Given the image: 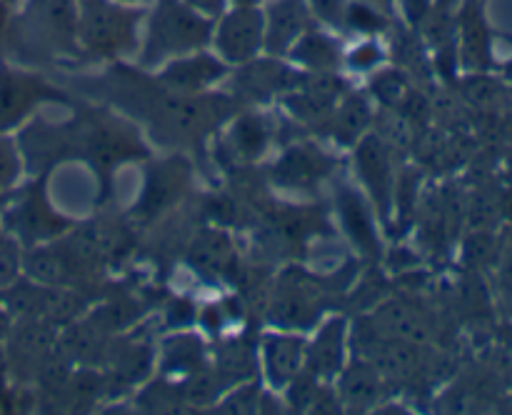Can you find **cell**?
I'll return each mask as SVG.
<instances>
[{
  "label": "cell",
  "mask_w": 512,
  "mask_h": 415,
  "mask_svg": "<svg viewBox=\"0 0 512 415\" xmlns=\"http://www.w3.org/2000/svg\"><path fill=\"white\" fill-rule=\"evenodd\" d=\"M430 8H433V0H398V20L408 28L418 30L428 18Z\"/></svg>",
  "instance_id": "f546056e"
},
{
  "label": "cell",
  "mask_w": 512,
  "mask_h": 415,
  "mask_svg": "<svg viewBox=\"0 0 512 415\" xmlns=\"http://www.w3.org/2000/svg\"><path fill=\"white\" fill-rule=\"evenodd\" d=\"M13 38L48 58H75L78 48V0H23L13 18Z\"/></svg>",
  "instance_id": "7a4b0ae2"
},
{
  "label": "cell",
  "mask_w": 512,
  "mask_h": 415,
  "mask_svg": "<svg viewBox=\"0 0 512 415\" xmlns=\"http://www.w3.org/2000/svg\"><path fill=\"white\" fill-rule=\"evenodd\" d=\"M188 263L203 275L228 273L230 263H233V245H230L228 235L218 233V230H203L190 245Z\"/></svg>",
  "instance_id": "7402d4cb"
},
{
  "label": "cell",
  "mask_w": 512,
  "mask_h": 415,
  "mask_svg": "<svg viewBox=\"0 0 512 415\" xmlns=\"http://www.w3.org/2000/svg\"><path fill=\"white\" fill-rule=\"evenodd\" d=\"M508 40H512V38H508Z\"/></svg>",
  "instance_id": "74e56055"
},
{
  "label": "cell",
  "mask_w": 512,
  "mask_h": 415,
  "mask_svg": "<svg viewBox=\"0 0 512 415\" xmlns=\"http://www.w3.org/2000/svg\"><path fill=\"white\" fill-rule=\"evenodd\" d=\"M495 33L488 18V0H463L455 18V48L463 73H495Z\"/></svg>",
  "instance_id": "8992f818"
},
{
  "label": "cell",
  "mask_w": 512,
  "mask_h": 415,
  "mask_svg": "<svg viewBox=\"0 0 512 415\" xmlns=\"http://www.w3.org/2000/svg\"><path fill=\"white\" fill-rule=\"evenodd\" d=\"M5 15L8 13H5V5H3V0H0V35L5 33Z\"/></svg>",
  "instance_id": "d590c367"
},
{
  "label": "cell",
  "mask_w": 512,
  "mask_h": 415,
  "mask_svg": "<svg viewBox=\"0 0 512 415\" xmlns=\"http://www.w3.org/2000/svg\"><path fill=\"white\" fill-rule=\"evenodd\" d=\"M200 368H203V348L195 340L180 335L165 345L163 370H168V373H180V370L195 373Z\"/></svg>",
  "instance_id": "d4e9b609"
},
{
  "label": "cell",
  "mask_w": 512,
  "mask_h": 415,
  "mask_svg": "<svg viewBox=\"0 0 512 415\" xmlns=\"http://www.w3.org/2000/svg\"><path fill=\"white\" fill-rule=\"evenodd\" d=\"M185 5H190V8L195 10V13H200L203 18L208 20H218L220 15L225 13V8H228V0H183Z\"/></svg>",
  "instance_id": "1f68e13d"
},
{
  "label": "cell",
  "mask_w": 512,
  "mask_h": 415,
  "mask_svg": "<svg viewBox=\"0 0 512 415\" xmlns=\"http://www.w3.org/2000/svg\"><path fill=\"white\" fill-rule=\"evenodd\" d=\"M305 365V340L293 333H268L263 338V368L273 390H285Z\"/></svg>",
  "instance_id": "e0dca14e"
},
{
  "label": "cell",
  "mask_w": 512,
  "mask_h": 415,
  "mask_svg": "<svg viewBox=\"0 0 512 415\" xmlns=\"http://www.w3.org/2000/svg\"><path fill=\"white\" fill-rule=\"evenodd\" d=\"M258 405H260L258 385L248 383V385H238L233 393L225 395V398L215 405V410H218V413H255Z\"/></svg>",
  "instance_id": "f1b7e54d"
},
{
  "label": "cell",
  "mask_w": 512,
  "mask_h": 415,
  "mask_svg": "<svg viewBox=\"0 0 512 415\" xmlns=\"http://www.w3.org/2000/svg\"><path fill=\"white\" fill-rule=\"evenodd\" d=\"M228 73L230 65L223 58H218L210 48H203L170 58L160 68V73L155 75V80L163 83L165 88L175 90V93L198 95L213 88L215 83H220Z\"/></svg>",
  "instance_id": "30bf717a"
},
{
  "label": "cell",
  "mask_w": 512,
  "mask_h": 415,
  "mask_svg": "<svg viewBox=\"0 0 512 415\" xmlns=\"http://www.w3.org/2000/svg\"><path fill=\"white\" fill-rule=\"evenodd\" d=\"M345 338H348V323L345 318H330L328 323L320 325L313 343H305V370L318 380L328 383L340 375L345 368Z\"/></svg>",
  "instance_id": "5bb4252c"
},
{
  "label": "cell",
  "mask_w": 512,
  "mask_h": 415,
  "mask_svg": "<svg viewBox=\"0 0 512 415\" xmlns=\"http://www.w3.org/2000/svg\"><path fill=\"white\" fill-rule=\"evenodd\" d=\"M0 233H5V228H3V223H0Z\"/></svg>",
  "instance_id": "8d00e7d4"
},
{
  "label": "cell",
  "mask_w": 512,
  "mask_h": 415,
  "mask_svg": "<svg viewBox=\"0 0 512 415\" xmlns=\"http://www.w3.org/2000/svg\"><path fill=\"white\" fill-rule=\"evenodd\" d=\"M343 53L345 50L340 48L333 30L315 23L295 40L285 58L305 73H328V70H338L343 65Z\"/></svg>",
  "instance_id": "2e32d148"
},
{
  "label": "cell",
  "mask_w": 512,
  "mask_h": 415,
  "mask_svg": "<svg viewBox=\"0 0 512 415\" xmlns=\"http://www.w3.org/2000/svg\"><path fill=\"white\" fill-rule=\"evenodd\" d=\"M273 130L263 115L245 113L238 120H233L228 130L230 153L240 160H258L268 150Z\"/></svg>",
  "instance_id": "44dd1931"
},
{
  "label": "cell",
  "mask_w": 512,
  "mask_h": 415,
  "mask_svg": "<svg viewBox=\"0 0 512 415\" xmlns=\"http://www.w3.org/2000/svg\"><path fill=\"white\" fill-rule=\"evenodd\" d=\"M385 60H388V50L380 43V35H360L358 43L343 53V63L358 73L378 70Z\"/></svg>",
  "instance_id": "cb8c5ba5"
},
{
  "label": "cell",
  "mask_w": 512,
  "mask_h": 415,
  "mask_svg": "<svg viewBox=\"0 0 512 415\" xmlns=\"http://www.w3.org/2000/svg\"><path fill=\"white\" fill-rule=\"evenodd\" d=\"M210 50L228 65H243L265 53L263 5H228L213 23Z\"/></svg>",
  "instance_id": "5b68a950"
},
{
  "label": "cell",
  "mask_w": 512,
  "mask_h": 415,
  "mask_svg": "<svg viewBox=\"0 0 512 415\" xmlns=\"http://www.w3.org/2000/svg\"><path fill=\"white\" fill-rule=\"evenodd\" d=\"M370 123H373V108H370L368 98L360 93H350L340 98L328 120L333 140L345 145V148L358 143L368 133Z\"/></svg>",
  "instance_id": "ffe728a7"
},
{
  "label": "cell",
  "mask_w": 512,
  "mask_h": 415,
  "mask_svg": "<svg viewBox=\"0 0 512 415\" xmlns=\"http://www.w3.org/2000/svg\"><path fill=\"white\" fill-rule=\"evenodd\" d=\"M303 80V70L285 65L283 58L275 55H258L243 65H235L233 88L235 93L248 100H270L273 95H285L298 88Z\"/></svg>",
  "instance_id": "9c48e42d"
},
{
  "label": "cell",
  "mask_w": 512,
  "mask_h": 415,
  "mask_svg": "<svg viewBox=\"0 0 512 415\" xmlns=\"http://www.w3.org/2000/svg\"><path fill=\"white\" fill-rule=\"evenodd\" d=\"M190 183V168L183 158H170L148 168L138 203L133 205V215L140 220H153L173 208Z\"/></svg>",
  "instance_id": "8fae6325"
},
{
  "label": "cell",
  "mask_w": 512,
  "mask_h": 415,
  "mask_svg": "<svg viewBox=\"0 0 512 415\" xmlns=\"http://www.w3.org/2000/svg\"><path fill=\"white\" fill-rule=\"evenodd\" d=\"M23 273V245L10 233H0V288H8Z\"/></svg>",
  "instance_id": "4316f807"
},
{
  "label": "cell",
  "mask_w": 512,
  "mask_h": 415,
  "mask_svg": "<svg viewBox=\"0 0 512 415\" xmlns=\"http://www.w3.org/2000/svg\"><path fill=\"white\" fill-rule=\"evenodd\" d=\"M383 393V385H380V373L375 370V365H370L368 360H355L353 365L340 370L338 375V398L343 403V408L350 410H368L375 408Z\"/></svg>",
  "instance_id": "ac0fdd59"
},
{
  "label": "cell",
  "mask_w": 512,
  "mask_h": 415,
  "mask_svg": "<svg viewBox=\"0 0 512 415\" xmlns=\"http://www.w3.org/2000/svg\"><path fill=\"white\" fill-rule=\"evenodd\" d=\"M45 180H48V173H40V178L30 185L15 188L3 208L5 233L13 235L23 248L48 243L73 228V220L58 213L50 203Z\"/></svg>",
  "instance_id": "277c9868"
},
{
  "label": "cell",
  "mask_w": 512,
  "mask_h": 415,
  "mask_svg": "<svg viewBox=\"0 0 512 415\" xmlns=\"http://www.w3.org/2000/svg\"><path fill=\"white\" fill-rule=\"evenodd\" d=\"M335 205H338L340 223H343L345 233L353 240L355 248L363 255H368V258H378V225H375V213L368 200L358 190L350 188V185H340L338 195H335Z\"/></svg>",
  "instance_id": "9a60e30c"
},
{
  "label": "cell",
  "mask_w": 512,
  "mask_h": 415,
  "mask_svg": "<svg viewBox=\"0 0 512 415\" xmlns=\"http://www.w3.org/2000/svg\"><path fill=\"white\" fill-rule=\"evenodd\" d=\"M498 290L500 300H503V308L508 310L512 318V245L503 253L498 265Z\"/></svg>",
  "instance_id": "4dcf8cb0"
},
{
  "label": "cell",
  "mask_w": 512,
  "mask_h": 415,
  "mask_svg": "<svg viewBox=\"0 0 512 415\" xmlns=\"http://www.w3.org/2000/svg\"><path fill=\"white\" fill-rule=\"evenodd\" d=\"M265 15V55L285 58L295 40L313 28L315 18L308 0H268Z\"/></svg>",
  "instance_id": "7c38bea8"
},
{
  "label": "cell",
  "mask_w": 512,
  "mask_h": 415,
  "mask_svg": "<svg viewBox=\"0 0 512 415\" xmlns=\"http://www.w3.org/2000/svg\"><path fill=\"white\" fill-rule=\"evenodd\" d=\"M40 103H68V98L40 75L0 63V133L18 128Z\"/></svg>",
  "instance_id": "52a82bcc"
},
{
  "label": "cell",
  "mask_w": 512,
  "mask_h": 415,
  "mask_svg": "<svg viewBox=\"0 0 512 415\" xmlns=\"http://www.w3.org/2000/svg\"><path fill=\"white\" fill-rule=\"evenodd\" d=\"M230 5H263L265 0H228Z\"/></svg>",
  "instance_id": "e575fe53"
},
{
  "label": "cell",
  "mask_w": 512,
  "mask_h": 415,
  "mask_svg": "<svg viewBox=\"0 0 512 415\" xmlns=\"http://www.w3.org/2000/svg\"><path fill=\"white\" fill-rule=\"evenodd\" d=\"M373 325L378 333L395 340H403V343L410 345L425 343L430 335L423 315L413 305H405L400 300H388V303L380 305L373 313Z\"/></svg>",
  "instance_id": "d6986e66"
},
{
  "label": "cell",
  "mask_w": 512,
  "mask_h": 415,
  "mask_svg": "<svg viewBox=\"0 0 512 415\" xmlns=\"http://www.w3.org/2000/svg\"><path fill=\"white\" fill-rule=\"evenodd\" d=\"M145 8L115 0H78V48L98 58H118L138 45Z\"/></svg>",
  "instance_id": "3957f363"
},
{
  "label": "cell",
  "mask_w": 512,
  "mask_h": 415,
  "mask_svg": "<svg viewBox=\"0 0 512 415\" xmlns=\"http://www.w3.org/2000/svg\"><path fill=\"white\" fill-rule=\"evenodd\" d=\"M495 73L505 80V85H510L512 88V55L508 60H503V63H498V70H495Z\"/></svg>",
  "instance_id": "836d02e7"
},
{
  "label": "cell",
  "mask_w": 512,
  "mask_h": 415,
  "mask_svg": "<svg viewBox=\"0 0 512 415\" xmlns=\"http://www.w3.org/2000/svg\"><path fill=\"white\" fill-rule=\"evenodd\" d=\"M23 170V155L18 143L8 133H0V193H8L15 188Z\"/></svg>",
  "instance_id": "484cf974"
},
{
  "label": "cell",
  "mask_w": 512,
  "mask_h": 415,
  "mask_svg": "<svg viewBox=\"0 0 512 415\" xmlns=\"http://www.w3.org/2000/svg\"><path fill=\"white\" fill-rule=\"evenodd\" d=\"M355 170H358L360 183L368 188L370 203L378 210L380 220L388 223L390 213L395 208V173L393 160H390V145L378 133H365L355 143Z\"/></svg>",
  "instance_id": "ba28073f"
},
{
  "label": "cell",
  "mask_w": 512,
  "mask_h": 415,
  "mask_svg": "<svg viewBox=\"0 0 512 415\" xmlns=\"http://www.w3.org/2000/svg\"><path fill=\"white\" fill-rule=\"evenodd\" d=\"M310 13H313L315 23L323 25L328 30H345V15H348L350 0H308Z\"/></svg>",
  "instance_id": "83f0119b"
},
{
  "label": "cell",
  "mask_w": 512,
  "mask_h": 415,
  "mask_svg": "<svg viewBox=\"0 0 512 415\" xmlns=\"http://www.w3.org/2000/svg\"><path fill=\"white\" fill-rule=\"evenodd\" d=\"M373 95L385 108H400L403 100L408 98V75L403 68H378L373 75Z\"/></svg>",
  "instance_id": "603a6c76"
},
{
  "label": "cell",
  "mask_w": 512,
  "mask_h": 415,
  "mask_svg": "<svg viewBox=\"0 0 512 415\" xmlns=\"http://www.w3.org/2000/svg\"><path fill=\"white\" fill-rule=\"evenodd\" d=\"M360 3H368V5H373V8L383 10V13L398 18V15H395V13H398V0H360Z\"/></svg>",
  "instance_id": "d6a6232c"
},
{
  "label": "cell",
  "mask_w": 512,
  "mask_h": 415,
  "mask_svg": "<svg viewBox=\"0 0 512 415\" xmlns=\"http://www.w3.org/2000/svg\"><path fill=\"white\" fill-rule=\"evenodd\" d=\"M143 23L140 68H153L178 55L210 48L213 38V20L195 13L183 0H150Z\"/></svg>",
  "instance_id": "6da1fadb"
},
{
  "label": "cell",
  "mask_w": 512,
  "mask_h": 415,
  "mask_svg": "<svg viewBox=\"0 0 512 415\" xmlns=\"http://www.w3.org/2000/svg\"><path fill=\"white\" fill-rule=\"evenodd\" d=\"M333 168V158L318 145L300 143L285 150L273 165V183L283 190H310Z\"/></svg>",
  "instance_id": "4fadbf2b"
}]
</instances>
